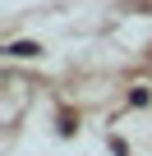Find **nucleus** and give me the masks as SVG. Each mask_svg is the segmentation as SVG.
<instances>
[{"instance_id": "nucleus-1", "label": "nucleus", "mask_w": 152, "mask_h": 156, "mask_svg": "<svg viewBox=\"0 0 152 156\" xmlns=\"http://www.w3.org/2000/svg\"><path fill=\"white\" fill-rule=\"evenodd\" d=\"M5 55H14V60H32V55H42V46H37V41H14Z\"/></svg>"}, {"instance_id": "nucleus-2", "label": "nucleus", "mask_w": 152, "mask_h": 156, "mask_svg": "<svg viewBox=\"0 0 152 156\" xmlns=\"http://www.w3.org/2000/svg\"><path fill=\"white\" fill-rule=\"evenodd\" d=\"M147 101H152L147 87H134V92H129V106H147Z\"/></svg>"}]
</instances>
